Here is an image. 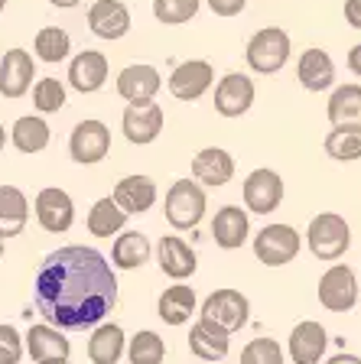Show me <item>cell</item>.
<instances>
[{
	"label": "cell",
	"instance_id": "obj_38",
	"mask_svg": "<svg viewBox=\"0 0 361 364\" xmlns=\"http://www.w3.org/2000/svg\"><path fill=\"white\" fill-rule=\"evenodd\" d=\"M241 364H283V351L273 338H254L241 351Z\"/></svg>",
	"mask_w": 361,
	"mask_h": 364
},
{
	"label": "cell",
	"instance_id": "obj_27",
	"mask_svg": "<svg viewBox=\"0 0 361 364\" xmlns=\"http://www.w3.org/2000/svg\"><path fill=\"white\" fill-rule=\"evenodd\" d=\"M124 328L114 326V322H105L91 332L88 338V358L91 364H117L120 355H124Z\"/></svg>",
	"mask_w": 361,
	"mask_h": 364
},
{
	"label": "cell",
	"instance_id": "obj_41",
	"mask_svg": "<svg viewBox=\"0 0 361 364\" xmlns=\"http://www.w3.org/2000/svg\"><path fill=\"white\" fill-rule=\"evenodd\" d=\"M345 23L352 30H361V0H345Z\"/></svg>",
	"mask_w": 361,
	"mask_h": 364
},
{
	"label": "cell",
	"instance_id": "obj_36",
	"mask_svg": "<svg viewBox=\"0 0 361 364\" xmlns=\"http://www.w3.org/2000/svg\"><path fill=\"white\" fill-rule=\"evenodd\" d=\"M33 105L43 114H56L66 107V85L59 78H39L33 85Z\"/></svg>",
	"mask_w": 361,
	"mask_h": 364
},
{
	"label": "cell",
	"instance_id": "obj_30",
	"mask_svg": "<svg viewBox=\"0 0 361 364\" xmlns=\"http://www.w3.org/2000/svg\"><path fill=\"white\" fill-rule=\"evenodd\" d=\"M189 348H192V355L199 361H221L228 355V332H221V328L199 318L192 326V332H189Z\"/></svg>",
	"mask_w": 361,
	"mask_h": 364
},
{
	"label": "cell",
	"instance_id": "obj_3",
	"mask_svg": "<svg viewBox=\"0 0 361 364\" xmlns=\"http://www.w3.org/2000/svg\"><path fill=\"white\" fill-rule=\"evenodd\" d=\"M163 212H166V221H169L176 231H192V228H199V221L205 218L202 186H199V182H189V179L173 182L169 192H166Z\"/></svg>",
	"mask_w": 361,
	"mask_h": 364
},
{
	"label": "cell",
	"instance_id": "obj_34",
	"mask_svg": "<svg viewBox=\"0 0 361 364\" xmlns=\"http://www.w3.org/2000/svg\"><path fill=\"white\" fill-rule=\"evenodd\" d=\"M325 153L332 159H361V124H345V127L329 130L325 136Z\"/></svg>",
	"mask_w": 361,
	"mask_h": 364
},
{
	"label": "cell",
	"instance_id": "obj_18",
	"mask_svg": "<svg viewBox=\"0 0 361 364\" xmlns=\"http://www.w3.org/2000/svg\"><path fill=\"white\" fill-rule=\"evenodd\" d=\"M111 198L124 215H143V212H150L153 202H157V182L150 176H124L114 186Z\"/></svg>",
	"mask_w": 361,
	"mask_h": 364
},
{
	"label": "cell",
	"instance_id": "obj_40",
	"mask_svg": "<svg viewBox=\"0 0 361 364\" xmlns=\"http://www.w3.org/2000/svg\"><path fill=\"white\" fill-rule=\"evenodd\" d=\"M248 0H209V7L215 16H238Z\"/></svg>",
	"mask_w": 361,
	"mask_h": 364
},
{
	"label": "cell",
	"instance_id": "obj_28",
	"mask_svg": "<svg viewBox=\"0 0 361 364\" xmlns=\"http://www.w3.org/2000/svg\"><path fill=\"white\" fill-rule=\"evenodd\" d=\"M150 260V241L140 231H124L111 247V264L117 270H140Z\"/></svg>",
	"mask_w": 361,
	"mask_h": 364
},
{
	"label": "cell",
	"instance_id": "obj_14",
	"mask_svg": "<svg viewBox=\"0 0 361 364\" xmlns=\"http://www.w3.org/2000/svg\"><path fill=\"white\" fill-rule=\"evenodd\" d=\"M108 82V55L98 49H85L68 62V85L78 95H95Z\"/></svg>",
	"mask_w": 361,
	"mask_h": 364
},
{
	"label": "cell",
	"instance_id": "obj_44",
	"mask_svg": "<svg viewBox=\"0 0 361 364\" xmlns=\"http://www.w3.org/2000/svg\"><path fill=\"white\" fill-rule=\"evenodd\" d=\"M49 4H53V7H62V10H72V7H78L82 0H49Z\"/></svg>",
	"mask_w": 361,
	"mask_h": 364
},
{
	"label": "cell",
	"instance_id": "obj_9",
	"mask_svg": "<svg viewBox=\"0 0 361 364\" xmlns=\"http://www.w3.org/2000/svg\"><path fill=\"white\" fill-rule=\"evenodd\" d=\"M111 150V130L105 121H82L75 124L72 136H68V153L75 163L91 166V163H101Z\"/></svg>",
	"mask_w": 361,
	"mask_h": 364
},
{
	"label": "cell",
	"instance_id": "obj_35",
	"mask_svg": "<svg viewBox=\"0 0 361 364\" xmlns=\"http://www.w3.org/2000/svg\"><path fill=\"white\" fill-rule=\"evenodd\" d=\"M127 358H130V364H163L166 345H163V338H159L157 332L143 328V332H137L134 338H130Z\"/></svg>",
	"mask_w": 361,
	"mask_h": 364
},
{
	"label": "cell",
	"instance_id": "obj_20",
	"mask_svg": "<svg viewBox=\"0 0 361 364\" xmlns=\"http://www.w3.org/2000/svg\"><path fill=\"white\" fill-rule=\"evenodd\" d=\"M248 231H251L248 212L238 208V205H225L211 218V237H215V244L221 250H238L241 244L248 241Z\"/></svg>",
	"mask_w": 361,
	"mask_h": 364
},
{
	"label": "cell",
	"instance_id": "obj_19",
	"mask_svg": "<svg viewBox=\"0 0 361 364\" xmlns=\"http://www.w3.org/2000/svg\"><path fill=\"white\" fill-rule=\"evenodd\" d=\"M234 176V159L228 150L221 146H205V150L196 153L192 159V179L202 182V186H211V189H219V186H228Z\"/></svg>",
	"mask_w": 361,
	"mask_h": 364
},
{
	"label": "cell",
	"instance_id": "obj_22",
	"mask_svg": "<svg viewBox=\"0 0 361 364\" xmlns=\"http://www.w3.org/2000/svg\"><path fill=\"white\" fill-rule=\"evenodd\" d=\"M296 78L306 91H325L335 82V62L325 49H306L296 62Z\"/></svg>",
	"mask_w": 361,
	"mask_h": 364
},
{
	"label": "cell",
	"instance_id": "obj_46",
	"mask_svg": "<svg viewBox=\"0 0 361 364\" xmlns=\"http://www.w3.org/2000/svg\"><path fill=\"white\" fill-rule=\"evenodd\" d=\"M39 364H68V358H59V361H39Z\"/></svg>",
	"mask_w": 361,
	"mask_h": 364
},
{
	"label": "cell",
	"instance_id": "obj_21",
	"mask_svg": "<svg viewBox=\"0 0 361 364\" xmlns=\"http://www.w3.org/2000/svg\"><path fill=\"white\" fill-rule=\"evenodd\" d=\"M325 345H329V335H325V328L319 326V322H313V318L300 322V326L290 332V358H293V364H319Z\"/></svg>",
	"mask_w": 361,
	"mask_h": 364
},
{
	"label": "cell",
	"instance_id": "obj_6",
	"mask_svg": "<svg viewBox=\"0 0 361 364\" xmlns=\"http://www.w3.org/2000/svg\"><path fill=\"white\" fill-rule=\"evenodd\" d=\"M254 254L263 267H283L300 254V235L290 225H267L254 237Z\"/></svg>",
	"mask_w": 361,
	"mask_h": 364
},
{
	"label": "cell",
	"instance_id": "obj_25",
	"mask_svg": "<svg viewBox=\"0 0 361 364\" xmlns=\"http://www.w3.org/2000/svg\"><path fill=\"white\" fill-rule=\"evenodd\" d=\"M30 221V202L16 186H0V237H16Z\"/></svg>",
	"mask_w": 361,
	"mask_h": 364
},
{
	"label": "cell",
	"instance_id": "obj_4",
	"mask_svg": "<svg viewBox=\"0 0 361 364\" xmlns=\"http://www.w3.org/2000/svg\"><path fill=\"white\" fill-rule=\"evenodd\" d=\"M248 65L257 75H277L280 68L290 62V36L280 26H263L251 36L248 53H244Z\"/></svg>",
	"mask_w": 361,
	"mask_h": 364
},
{
	"label": "cell",
	"instance_id": "obj_43",
	"mask_svg": "<svg viewBox=\"0 0 361 364\" xmlns=\"http://www.w3.org/2000/svg\"><path fill=\"white\" fill-rule=\"evenodd\" d=\"M325 364H361V358L358 355H335V358H329Z\"/></svg>",
	"mask_w": 361,
	"mask_h": 364
},
{
	"label": "cell",
	"instance_id": "obj_1",
	"mask_svg": "<svg viewBox=\"0 0 361 364\" xmlns=\"http://www.w3.org/2000/svg\"><path fill=\"white\" fill-rule=\"evenodd\" d=\"M36 309L53 328H91L117 306V277L101 250L68 244L39 264Z\"/></svg>",
	"mask_w": 361,
	"mask_h": 364
},
{
	"label": "cell",
	"instance_id": "obj_39",
	"mask_svg": "<svg viewBox=\"0 0 361 364\" xmlns=\"http://www.w3.org/2000/svg\"><path fill=\"white\" fill-rule=\"evenodd\" d=\"M23 358V338L14 326L0 322V364H20Z\"/></svg>",
	"mask_w": 361,
	"mask_h": 364
},
{
	"label": "cell",
	"instance_id": "obj_10",
	"mask_svg": "<svg viewBox=\"0 0 361 364\" xmlns=\"http://www.w3.org/2000/svg\"><path fill=\"white\" fill-rule=\"evenodd\" d=\"M36 78V62L26 49H10L0 55V95L10 101L23 98Z\"/></svg>",
	"mask_w": 361,
	"mask_h": 364
},
{
	"label": "cell",
	"instance_id": "obj_45",
	"mask_svg": "<svg viewBox=\"0 0 361 364\" xmlns=\"http://www.w3.org/2000/svg\"><path fill=\"white\" fill-rule=\"evenodd\" d=\"M4 146H7V127L0 124V150H4Z\"/></svg>",
	"mask_w": 361,
	"mask_h": 364
},
{
	"label": "cell",
	"instance_id": "obj_47",
	"mask_svg": "<svg viewBox=\"0 0 361 364\" xmlns=\"http://www.w3.org/2000/svg\"><path fill=\"white\" fill-rule=\"evenodd\" d=\"M4 10H7V0H0V14H4Z\"/></svg>",
	"mask_w": 361,
	"mask_h": 364
},
{
	"label": "cell",
	"instance_id": "obj_37",
	"mask_svg": "<svg viewBox=\"0 0 361 364\" xmlns=\"http://www.w3.org/2000/svg\"><path fill=\"white\" fill-rule=\"evenodd\" d=\"M199 14V0H153V16L163 26H179Z\"/></svg>",
	"mask_w": 361,
	"mask_h": 364
},
{
	"label": "cell",
	"instance_id": "obj_29",
	"mask_svg": "<svg viewBox=\"0 0 361 364\" xmlns=\"http://www.w3.org/2000/svg\"><path fill=\"white\" fill-rule=\"evenodd\" d=\"M49 140H53L49 124H46L43 117H33V114L20 117V121L14 124V130H10V144H14L20 153H26V156L43 153L46 146H49Z\"/></svg>",
	"mask_w": 361,
	"mask_h": 364
},
{
	"label": "cell",
	"instance_id": "obj_11",
	"mask_svg": "<svg viewBox=\"0 0 361 364\" xmlns=\"http://www.w3.org/2000/svg\"><path fill=\"white\" fill-rule=\"evenodd\" d=\"M120 127H124V136L137 146L153 144L163 130V107L153 105V101H134L127 105L124 117H120Z\"/></svg>",
	"mask_w": 361,
	"mask_h": 364
},
{
	"label": "cell",
	"instance_id": "obj_7",
	"mask_svg": "<svg viewBox=\"0 0 361 364\" xmlns=\"http://www.w3.org/2000/svg\"><path fill=\"white\" fill-rule=\"evenodd\" d=\"M319 303L329 312H348L358 303V277L352 267L335 264L323 273L319 280Z\"/></svg>",
	"mask_w": 361,
	"mask_h": 364
},
{
	"label": "cell",
	"instance_id": "obj_33",
	"mask_svg": "<svg viewBox=\"0 0 361 364\" xmlns=\"http://www.w3.org/2000/svg\"><path fill=\"white\" fill-rule=\"evenodd\" d=\"M33 49H36V59L56 65V62L68 59V53H72V36H68L62 26H43V30L36 33V39H33Z\"/></svg>",
	"mask_w": 361,
	"mask_h": 364
},
{
	"label": "cell",
	"instance_id": "obj_23",
	"mask_svg": "<svg viewBox=\"0 0 361 364\" xmlns=\"http://www.w3.org/2000/svg\"><path fill=\"white\" fill-rule=\"evenodd\" d=\"M159 72L153 65H127L120 68L117 75V95L124 101H153V95L159 91Z\"/></svg>",
	"mask_w": 361,
	"mask_h": 364
},
{
	"label": "cell",
	"instance_id": "obj_16",
	"mask_svg": "<svg viewBox=\"0 0 361 364\" xmlns=\"http://www.w3.org/2000/svg\"><path fill=\"white\" fill-rule=\"evenodd\" d=\"M157 264L169 280H189V277L196 273L199 260H196V250L189 247L182 237L166 235V237H159V244H157Z\"/></svg>",
	"mask_w": 361,
	"mask_h": 364
},
{
	"label": "cell",
	"instance_id": "obj_26",
	"mask_svg": "<svg viewBox=\"0 0 361 364\" xmlns=\"http://www.w3.org/2000/svg\"><path fill=\"white\" fill-rule=\"evenodd\" d=\"M157 312L166 326H186L189 316L196 312V289L186 287V283H176L169 287L157 303Z\"/></svg>",
	"mask_w": 361,
	"mask_h": 364
},
{
	"label": "cell",
	"instance_id": "obj_12",
	"mask_svg": "<svg viewBox=\"0 0 361 364\" xmlns=\"http://www.w3.org/2000/svg\"><path fill=\"white\" fill-rule=\"evenodd\" d=\"M215 82V68L205 59H189L173 68L169 75V95L179 101H199Z\"/></svg>",
	"mask_w": 361,
	"mask_h": 364
},
{
	"label": "cell",
	"instance_id": "obj_32",
	"mask_svg": "<svg viewBox=\"0 0 361 364\" xmlns=\"http://www.w3.org/2000/svg\"><path fill=\"white\" fill-rule=\"evenodd\" d=\"M124 225H127V215H124L117 205H114L111 196L98 198V202L91 205V212H88V231L95 237H111V235H117Z\"/></svg>",
	"mask_w": 361,
	"mask_h": 364
},
{
	"label": "cell",
	"instance_id": "obj_2",
	"mask_svg": "<svg viewBox=\"0 0 361 364\" xmlns=\"http://www.w3.org/2000/svg\"><path fill=\"white\" fill-rule=\"evenodd\" d=\"M306 244H309V250H313V257L339 260L348 250V244H352V228H348V221L342 218V215L323 212L309 221Z\"/></svg>",
	"mask_w": 361,
	"mask_h": 364
},
{
	"label": "cell",
	"instance_id": "obj_13",
	"mask_svg": "<svg viewBox=\"0 0 361 364\" xmlns=\"http://www.w3.org/2000/svg\"><path fill=\"white\" fill-rule=\"evenodd\" d=\"M283 202V179L273 169H254L244 179V205L257 215H271Z\"/></svg>",
	"mask_w": 361,
	"mask_h": 364
},
{
	"label": "cell",
	"instance_id": "obj_48",
	"mask_svg": "<svg viewBox=\"0 0 361 364\" xmlns=\"http://www.w3.org/2000/svg\"><path fill=\"white\" fill-rule=\"evenodd\" d=\"M4 244H7V241H4V237H0V257H4Z\"/></svg>",
	"mask_w": 361,
	"mask_h": 364
},
{
	"label": "cell",
	"instance_id": "obj_8",
	"mask_svg": "<svg viewBox=\"0 0 361 364\" xmlns=\"http://www.w3.org/2000/svg\"><path fill=\"white\" fill-rule=\"evenodd\" d=\"M33 208H36V221L49 235H66L68 228H72V221H75V202L59 186H49V189L39 192Z\"/></svg>",
	"mask_w": 361,
	"mask_h": 364
},
{
	"label": "cell",
	"instance_id": "obj_24",
	"mask_svg": "<svg viewBox=\"0 0 361 364\" xmlns=\"http://www.w3.org/2000/svg\"><path fill=\"white\" fill-rule=\"evenodd\" d=\"M23 351H30L33 361H59V358H68L72 345L68 338L53 326H30L26 332V341H23Z\"/></svg>",
	"mask_w": 361,
	"mask_h": 364
},
{
	"label": "cell",
	"instance_id": "obj_17",
	"mask_svg": "<svg viewBox=\"0 0 361 364\" xmlns=\"http://www.w3.org/2000/svg\"><path fill=\"white\" fill-rule=\"evenodd\" d=\"M88 26L98 39H120L130 30V10L124 0H98L88 10Z\"/></svg>",
	"mask_w": 361,
	"mask_h": 364
},
{
	"label": "cell",
	"instance_id": "obj_15",
	"mask_svg": "<svg viewBox=\"0 0 361 364\" xmlns=\"http://www.w3.org/2000/svg\"><path fill=\"white\" fill-rule=\"evenodd\" d=\"M251 105H254V82L248 75L231 72L215 85V111L221 117H241Z\"/></svg>",
	"mask_w": 361,
	"mask_h": 364
},
{
	"label": "cell",
	"instance_id": "obj_31",
	"mask_svg": "<svg viewBox=\"0 0 361 364\" xmlns=\"http://www.w3.org/2000/svg\"><path fill=\"white\" fill-rule=\"evenodd\" d=\"M329 121L332 127L361 124V85H342L329 98Z\"/></svg>",
	"mask_w": 361,
	"mask_h": 364
},
{
	"label": "cell",
	"instance_id": "obj_42",
	"mask_svg": "<svg viewBox=\"0 0 361 364\" xmlns=\"http://www.w3.org/2000/svg\"><path fill=\"white\" fill-rule=\"evenodd\" d=\"M348 68H352L355 75H361V43L355 46L352 53H348Z\"/></svg>",
	"mask_w": 361,
	"mask_h": 364
},
{
	"label": "cell",
	"instance_id": "obj_5",
	"mask_svg": "<svg viewBox=\"0 0 361 364\" xmlns=\"http://www.w3.org/2000/svg\"><path fill=\"white\" fill-rule=\"evenodd\" d=\"M248 312H251V303L244 293H238V289H215L202 303L199 316H202V322L231 335L248 326Z\"/></svg>",
	"mask_w": 361,
	"mask_h": 364
}]
</instances>
